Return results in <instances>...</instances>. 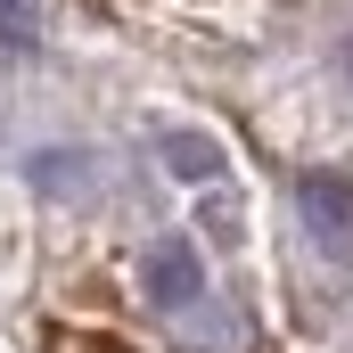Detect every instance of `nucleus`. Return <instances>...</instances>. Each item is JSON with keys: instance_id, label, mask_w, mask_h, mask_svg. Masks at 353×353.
I'll return each instance as SVG.
<instances>
[{"instance_id": "obj_2", "label": "nucleus", "mask_w": 353, "mask_h": 353, "mask_svg": "<svg viewBox=\"0 0 353 353\" xmlns=\"http://www.w3.org/2000/svg\"><path fill=\"white\" fill-rule=\"evenodd\" d=\"M140 288H148V304H157V312H181V304H197V296H205V263H197V247H189V239H165V247H148V263H140Z\"/></svg>"}, {"instance_id": "obj_1", "label": "nucleus", "mask_w": 353, "mask_h": 353, "mask_svg": "<svg viewBox=\"0 0 353 353\" xmlns=\"http://www.w3.org/2000/svg\"><path fill=\"white\" fill-rule=\"evenodd\" d=\"M296 214L312 222V239H321L329 255L353 263V181L345 173H304L296 181Z\"/></svg>"}, {"instance_id": "obj_4", "label": "nucleus", "mask_w": 353, "mask_h": 353, "mask_svg": "<svg viewBox=\"0 0 353 353\" xmlns=\"http://www.w3.org/2000/svg\"><path fill=\"white\" fill-rule=\"evenodd\" d=\"M33 41V0H0V50H25Z\"/></svg>"}, {"instance_id": "obj_3", "label": "nucleus", "mask_w": 353, "mask_h": 353, "mask_svg": "<svg viewBox=\"0 0 353 353\" xmlns=\"http://www.w3.org/2000/svg\"><path fill=\"white\" fill-rule=\"evenodd\" d=\"M157 157L173 181H222V140H205V132H165Z\"/></svg>"}]
</instances>
